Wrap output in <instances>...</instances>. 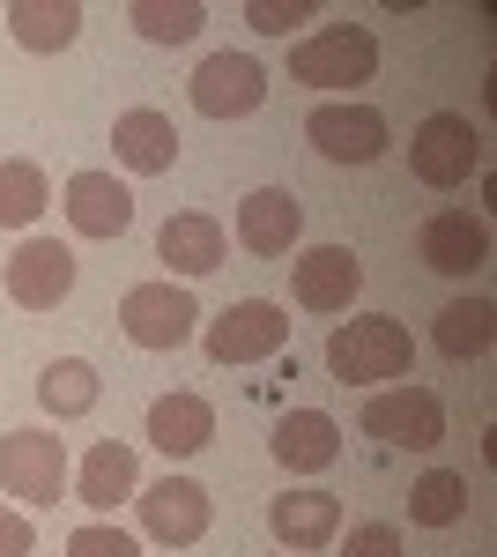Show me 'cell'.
I'll return each mask as SVG.
<instances>
[{
  "instance_id": "cell-1",
  "label": "cell",
  "mask_w": 497,
  "mask_h": 557,
  "mask_svg": "<svg viewBox=\"0 0 497 557\" xmlns=\"http://www.w3.org/2000/svg\"><path fill=\"white\" fill-rule=\"evenodd\" d=\"M409 327L401 320H386V312H364V320H341L327 335V372L341 386H386V380H401L409 372Z\"/></svg>"
},
{
  "instance_id": "cell-2",
  "label": "cell",
  "mask_w": 497,
  "mask_h": 557,
  "mask_svg": "<svg viewBox=\"0 0 497 557\" xmlns=\"http://www.w3.org/2000/svg\"><path fill=\"white\" fill-rule=\"evenodd\" d=\"M290 75L305 89H357L378 75V38L364 23H327V30L290 45Z\"/></svg>"
},
{
  "instance_id": "cell-3",
  "label": "cell",
  "mask_w": 497,
  "mask_h": 557,
  "mask_svg": "<svg viewBox=\"0 0 497 557\" xmlns=\"http://www.w3.org/2000/svg\"><path fill=\"white\" fill-rule=\"evenodd\" d=\"M409 172L431 186V194H453L483 172V134L468 112H431L423 127L409 134Z\"/></svg>"
},
{
  "instance_id": "cell-4",
  "label": "cell",
  "mask_w": 497,
  "mask_h": 557,
  "mask_svg": "<svg viewBox=\"0 0 497 557\" xmlns=\"http://www.w3.org/2000/svg\"><path fill=\"white\" fill-rule=\"evenodd\" d=\"M283 343H290V312L275 298H238L208 320V357L215 364H268V357H283Z\"/></svg>"
},
{
  "instance_id": "cell-5",
  "label": "cell",
  "mask_w": 497,
  "mask_h": 557,
  "mask_svg": "<svg viewBox=\"0 0 497 557\" xmlns=\"http://www.w3.org/2000/svg\"><path fill=\"white\" fill-rule=\"evenodd\" d=\"M120 327L134 349H178L194 343V327H201V305H194V290H178V283H134L120 298Z\"/></svg>"
},
{
  "instance_id": "cell-6",
  "label": "cell",
  "mask_w": 497,
  "mask_h": 557,
  "mask_svg": "<svg viewBox=\"0 0 497 557\" xmlns=\"http://www.w3.org/2000/svg\"><path fill=\"white\" fill-rule=\"evenodd\" d=\"M305 141H312L327 164H378L386 141H394V127H386L378 104H341V97H334V104H312Z\"/></svg>"
},
{
  "instance_id": "cell-7",
  "label": "cell",
  "mask_w": 497,
  "mask_h": 557,
  "mask_svg": "<svg viewBox=\"0 0 497 557\" xmlns=\"http://www.w3.org/2000/svg\"><path fill=\"white\" fill-rule=\"evenodd\" d=\"M364 431L378 446H409V454H431L446 438V401L431 386H386L364 401Z\"/></svg>"
},
{
  "instance_id": "cell-8",
  "label": "cell",
  "mask_w": 497,
  "mask_h": 557,
  "mask_svg": "<svg viewBox=\"0 0 497 557\" xmlns=\"http://www.w3.org/2000/svg\"><path fill=\"white\" fill-rule=\"evenodd\" d=\"M0 491L23 506H52L67 491V446L52 431H8L0 438Z\"/></svg>"
},
{
  "instance_id": "cell-9",
  "label": "cell",
  "mask_w": 497,
  "mask_h": 557,
  "mask_svg": "<svg viewBox=\"0 0 497 557\" xmlns=\"http://www.w3.org/2000/svg\"><path fill=\"white\" fill-rule=\"evenodd\" d=\"M268 104V75L246 52H208L194 67V112L201 120H252Z\"/></svg>"
},
{
  "instance_id": "cell-10",
  "label": "cell",
  "mask_w": 497,
  "mask_h": 557,
  "mask_svg": "<svg viewBox=\"0 0 497 557\" xmlns=\"http://www.w3.org/2000/svg\"><path fill=\"white\" fill-rule=\"evenodd\" d=\"M0 283H8V298L23 305V312H52V305L75 290V253L60 238H23L8 253V268H0Z\"/></svg>"
},
{
  "instance_id": "cell-11",
  "label": "cell",
  "mask_w": 497,
  "mask_h": 557,
  "mask_svg": "<svg viewBox=\"0 0 497 557\" xmlns=\"http://www.w3.org/2000/svg\"><path fill=\"white\" fill-rule=\"evenodd\" d=\"M134 506H141V528H149L157 543H171V550L201 543L208 520H215V506H208V491L194 475H157L149 491H134Z\"/></svg>"
},
{
  "instance_id": "cell-12",
  "label": "cell",
  "mask_w": 497,
  "mask_h": 557,
  "mask_svg": "<svg viewBox=\"0 0 497 557\" xmlns=\"http://www.w3.org/2000/svg\"><path fill=\"white\" fill-rule=\"evenodd\" d=\"M364 290V260L349 246H305L290 268V298L305 312H349V298Z\"/></svg>"
},
{
  "instance_id": "cell-13",
  "label": "cell",
  "mask_w": 497,
  "mask_h": 557,
  "mask_svg": "<svg viewBox=\"0 0 497 557\" xmlns=\"http://www.w3.org/2000/svg\"><path fill=\"white\" fill-rule=\"evenodd\" d=\"M415 253H423V268H438V275H475V268H490V223L468 215V209H438V215H423Z\"/></svg>"
},
{
  "instance_id": "cell-14",
  "label": "cell",
  "mask_w": 497,
  "mask_h": 557,
  "mask_svg": "<svg viewBox=\"0 0 497 557\" xmlns=\"http://www.w3.org/2000/svg\"><path fill=\"white\" fill-rule=\"evenodd\" d=\"M238 246L260 260H283L297 246V231H305V201H297L290 186H252L246 201H238Z\"/></svg>"
},
{
  "instance_id": "cell-15",
  "label": "cell",
  "mask_w": 497,
  "mask_h": 557,
  "mask_svg": "<svg viewBox=\"0 0 497 557\" xmlns=\"http://www.w3.org/2000/svg\"><path fill=\"white\" fill-rule=\"evenodd\" d=\"M112 157H120L134 178H157L178 164V127H171V112H149V104H134L112 120Z\"/></svg>"
},
{
  "instance_id": "cell-16",
  "label": "cell",
  "mask_w": 497,
  "mask_h": 557,
  "mask_svg": "<svg viewBox=\"0 0 497 557\" xmlns=\"http://www.w3.org/2000/svg\"><path fill=\"white\" fill-rule=\"evenodd\" d=\"M67 223H75L83 238H126V223H134V194H126V178L75 172V178H67Z\"/></svg>"
},
{
  "instance_id": "cell-17",
  "label": "cell",
  "mask_w": 497,
  "mask_h": 557,
  "mask_svg": "<svg viewBox=\"0 0 497 557\" xmlns=\"http://www.w3.org/2000/svg\"><path fill=\"white\" fill-rule=\"evenodd\" d=\"M223 253H231V238H223V223L208 209H178L164 231H157V260L178 268V275H215Z\"/></svg>"
},
{
  "instance_id": "cell-18",
  "label": "cell",
  "mask_w": 497,
  "mask_h": 557,
  "mask_svg": "<svg viewBox=\"0 0 497 557\" xmlns=\"http://www.w3.org/2000/svg\"><path fill=\"white\" fill-rule=\"evenodd\" d=\"M268 446H275V461H283L290 475H320V469L341 461V424H334L327 409H290Z\"/></svg>"
},
{
  "instance_id": "cell-19",
  "label": "cell",
  "mask_w": 497,
  "mask_h": 557,
  "mask_svg": "<svg viewBox=\"0 0 497 557\" xmlns=\"http://www.w3.org/2000/svg\"><path fill=\"white\" fill-rule=\"evenodd\" d=\"M268 528H275V543H290V550H327L334 535H341V498H334V491H283V498L268 506Z\"/></svg>"
},
{
  "instance_id": "cell-20",
  "label": "cell",
  "mask_w": 497,
  "mask_h": 557,
  "mask_svg": "<svg viewBox=\"0 0 497 557\" xmlns=\"http://www.w3.org/2000/svg\"><path fill=\"white\" fill-rule=\"evenodd\" d=\"M208 438H215V409H208L201 394H164V401H149V446H157L164 461L201 454Z\"/></svg>"
},
{
  "instance_id": "cell-21",
  "label": "cell",
  "mask_w": 497,
  "mask_h": 557,
  "mask_svg": "<svg viewBox=\"0 0 497 557\" xmlns=\"http://www.w3.org/2000/svg\"><path fill=\"white\" fill-rule=\"evenodd\" d=\"M141 491V469H134V446H120V438H104V446H89L83 469H75V498H83L89 513H112V506H126Z\"/></svg>"
},
{
  "instance_id": "cell-22",
  "label": "cell",
  "mask_w": 497,
  "mask_h": 557,
  "mask_svg": "<svg viewBox=\"0 0 497 557\" xmlns=\"http://www.w3.org/2000/svg\"><path fill=\"white\" fill-rule=\"evenodd\" d=\"M8 30L23 52H67L83 38V8L75 0H8Z\"/></svg>"
},
{
  "instance_id": "cell-23",
  "label": "cell",
  "mask_w": 497,
  "mask_h": 557,
  "mask_svg": "<svg viewBox=\"0 0 497 557\" xmlns=\"http://www.w3.org/2000/svg\"><path fill=\"white\" fill-rule=\"evenodd\" d=\"M97 394H104V380H97V364H83V357H52L45 380H38V401L52 417H89Z\"/></svg>"
},
{
  "instance_id": "cell-24",
  "label": "cell",
  "mask_w": 497,
  "mask_h": 557,
  "mask_svg": "<svg viewBox=\"0 0 497 557\" xmlns=\"http://www.w3.org/2000/svg\"><path fill=\"white\" fill-rule=\"evenodd\" d=\"M45 201H52L45 172L30 157H8V164H0V231H30L45 215Z\"/></svg>"
},
{
  "instance_id": "cell-25",
  "label": "cell",
  "mask_w": 497,
  "mask_h": 557,
  "mask_svg": "<svg viewBox=\"0 0 497 557\" xmlns=\"http://www.w3.org/2000/svg\"><path fill=\"white\" fill-rule=\"evenodd\" d=\"M497 335V312L483 298H453L446 312H438V349L453 357V364H468V357H483Z\"/></svg>"
},
{
  "instance_id": "cell-26",
  "label": "cell",
  "mask_w": 497,
  "mask_h": 557,
  "mask_svg": "<svg viewBox=\"0 0 497 557\" xmlns=\"http://www.w3.org/2000/svg\"><path fill=\"white\" fill-rule=\"evenodd\" d=\"M126 23H134L149 45H186V38H201L208 8H201V0H134Z\"/></svg>"
},
{
  "instance_id": "cell-27",
  "label": "cell",
  "mask_w": 497,
  "mask_h": 557,
  "mask_svg": "<svg viewBox=\"0 0 497 557\" xmlns=\"http://www.w3.org/2000/svg\"><path fill=\"white\" fill-rule=\"evenodd\" d=\"M460 513H468V475H453V469H431L409 491V520L415 528H453Z\"/></svg>"
},
{
  "instance_id": "cell-28",
  "label": "cell",
  "mask_w": 497,
  "mask_h": 557,
  "mask_svg": "<svg viewBox=\"0 0 497 557\" xmlns=\"http://www.w3.org/2000/svg\"><path fill=\"white\" fill-rule=\"evenodd\" d=\"M312 15H320V0H252L246 8V23L260 38H290L297 23H312Z\"/></svg>"
},
{
  "instance_id": "cell-29",
  "label": "cell",
  "mask_w": 497,
  "mask_h": 557,
  "mask_svg": "<svg viewBox=\"0 0 497 557\" xmlns=\"http://www.w3.org/2000/svg\"><path fill=\"white\" fill-rule=\"evenodd\" d=\"M67 557H141V543L126 528H112V520H89V528L67 535Z\"/></svg>"
},
{
  "instance_id": "cell-30",
  "label": "cell",
  "mask_w": 497,
  "mask_h": 557,
  "mask_svg": "<svg viewBox=\"0 0 497 557\" xmlns=\"http://www.w3.org/2000/svg\"><path fill=\"white\" fill-rule=\"evenodd\" d=\"M341 557H401V528H386V520H364V528H349Z\"/></svg>"
},
{
  "instance_id": "cell-31",
  "label": "cell",
  "mask_w": 497,
  "mask_h": 557,
  "mask_svg": "<svg viewBox=\"0 0 497 557\" xmlns=\"http://www.w3.org/2000/svg\"><path fill=\"white\" fill-rule=\"evenodd\" d=\"M30 550H38V528H30V513L0 506V557H30Z\"/></svg>"
}]
</instances>
